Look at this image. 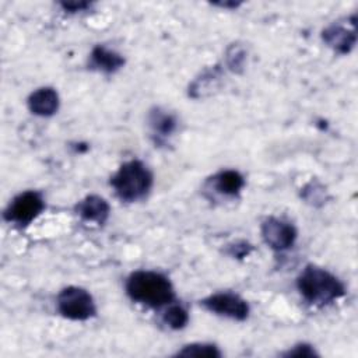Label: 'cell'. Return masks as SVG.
<instances>
[{
  "label": "cell",
  "instance_id": "ba28073f",
  "mask_svg": "<svg viewBox=\"0 0 358 358\" xmlns=\"http://www.w3.org/2000/svg\"><path fill=\"white\" fill-rule=\"evenodd\" d=\"M322 39L334 52L345 55L357 42L355 25L345 27L343 24H331L322 31Z\"/></svg>",
  "mask_w": 358,
  "mask_h": 358
},
{
  "label": "cell",
  "instance_id": "ac0fdd59",
  "mask_svg": "<svg viewBox=\"0 0 358 358\" xmlns=\"http://www.w3.org/2000/svg\"><path fill=\"white\" fill-rule=\"evenodd\" d=\"M60 6H62V8L64 11L77 13V11L87 10L91 4L88 1H63V3H60Z\"/></svg>",
  "mask_w": 358,
  "mask_h": 358
},
{
  "label": "cell",
  "instance_id": "5bb4252c",
  "mask_svg": "<svg viewBox=\"0 0 358 358\" xmlns=\"http://www.w3.org/2000/svg\"><path fill=\"white\" fill-rule=\"evenodd\" d=\"M162 319L168 327H171L173 330H179L187 324L189 313L182 305L169 303L168 309L164 312Z\"/></svg>",
  "mask_w": 358,
  "mask_h": 358
},
{
  "label": "cell",
  "instance_id": "5b68a950",
  "mask_svg": "<svg viewBox=\"0 0 358 358\" xmlns=\"http://www.w3.org/2000/svg\"><path fill=\"white\" fill-rule=\"evenodd\" d=\"M43 208L45 200L42 194L35 190H25L10 201L4 210V218L8 222L27 227L43 211Z\"/></svg>",
  "mask_w": 358,
  "mask_h": 358
},
{
  "label": "cell",
  "instance_id": "8fae6325",
  "mask_svg": "<svg viewBox=\"0 0 358 358\" xmlns=\"http://www.w3.org/2000/svg\"><path fill=\"white\" fill-rule=\"evenodd\" d=\"M124 66V57L113 49L96 45L90 55V67L101 73H115Z\"/></svg>",
  "mask_w": 358,
  "mask_h": 358
},
{
  "label": "cell",
  "instance_id": "2e32d148",
  "mask_svg": "<svg viewBox=\"0 0 358 358\" xmlns=\"http://www.w3.org/2000/svg\"><path fill=\"white\" fill-rule=\"evenodd\" d=\"M227 62H228V66L231 70L238 71L245 62V52L238 46L236 48L231 46V49L228 50V55H227Z\"/></svg>",
  "mask_w": 358,
  "mask_h": 358
},
{
  "label": "cell",
  "instance_id": "8992f818",
  "mask_svg": "<svg viewBox=\"0 0 358 358\" xmlns=\"http://www.w3.org/2000/svg\"><path fill=\"white\" fill-rule=\"evenodd\" d=\"M201 305L218 316L234 320H245L249 316L250 308L246 299L234 292H215L201 301Z\"/></svg>",
  "mask_w": 358,
  "mask_h": 358
},
{
  "label": "cell",
  "instance_id": "52a82bcc",
  "mask_svg": "<svg viewBox=\"0 0 358 358\" xmlns=\"http://www.w3.org/2000/svg\"><path fill=\"white\" fill-rule=\"evenodd\" d=\"M260 232L264 243L275 252L289 249L295 243L298 236L296 229L291 222L277 217L266 218L262 222Z\"/></svg>",
  "mask_w": 358,
  "mask_h": 358
},
{
  "label": "cell",
  "instance_id": "277c9868",
  "mask_svg": "<svg viewBox=\"0 0 358 358\" xmlns=\"http://www.w3.org/2000/svg\"><path fill=\"white\" fill-rule=\"evenodd\" d=\"M56 308L63 317L76 322L88 320L96 313L92 295L87 289L76 285L66 287L59 292Z\"/></svg>",
  "mask_w": 358,
  "mask_h": 358
},
{
  "label": "cell",
  "instance_id": "e0dca14e",
  "mask_svg": "<svg viewBox=\"0 0 358 358\" xmlns=\"http://www.w3.org/2000/svg\"><path fill=\"white\" fill-rule=\"evenodd\" d=\"M285 357H316L317 352L315 351V348L310 344L306 343H301L294 345L292 348H289L287 352H284Z\"/></svg>",
  "mask_w": 358,
  "mask_h": 358
},
{
  "label": "cell",
  "instance_id": "4fadbf2b",
  "mask_svg": "<svg viewBox=\"0 0 358 358\" xmlns=\"http://www.w3.org/2000/svg\"><path fill=\"white\" fill-rule=\"evenodd\" d=\"M148 124H150V127L152 129V131L155 134L166 137V136H171L176 130L178 120L168 110H164L161 108H155L148 115Z\"/></svg>",
  "mask_w": 358,
  "mask_h": 358
},
{
  "label": "cell",
  "instance_id": "3957f363",
  "mask_svg": "<svg viewBox=\"0 0 358 358\" xmlns=\"http://www.w3.org/2000/svg\"><path fill=\"white\" fill-rule=\"evenodd\" d=\"M152 183V172L138 159L123 162L110 178V186L115 194L126 203L143 200L150 193Z\"/></svg>",
  "mask_w": 358,
  "mask_h": 358
},
{
  "label": "cell",
  "instance_id": "7a4b0ae2",
  "mask_svg": "<svg viewBox=\"0 0 358 358\" xmlns=\"http://www.w3.org/2000/svg\"><path fill=\"white\" fill-rule=\"evenodd\" d=\"M296 288L302 298L312 305H327L345 294L344 284L334 274L313 264L299 273Z\"/></svg>",
  "mask_w": 358,
  "mask_h": 358
},
{
  "label": "cell",
  "instance_id": "9c48e42d",
  "mask_svg": "<svg viewBox=\"0 0 358 358\" xmlns=\"http://www.w3.org/2000/svg\"><path fill=\"white\" fill-rule=\"evenodd\" d=\"M74 210L83 221L94 222L96 225H103L110 214L109 203L98 194H90L84 197L76 204Z\"/></svg>",
  "mask_w": 358,
  "mask_h": 358
},
{
  "label": "cell",
  "instance_id": "7c38bea8",
  "mask_svg": "<svg viewBox=\"0 0 358 358\" xmlns=\"http://www.w3.org/2000/svg\"><path fill=\"white\" fill-rule=\"evenodd\" d=\"M245 186L243 176L235 169L220 171L213 176V189L225 197H235Z\"/></svg>",
  "mask_w": 358,
  "mask_h": 358
},
{
  "label": "cell",
  "instance_id": "ffe728a7",
  "mask_svg": "<svg viewBox=\"0 0 358 358\" xmlns=\"http://www.w3.org/2000/svg\"><path fill=\"white\" fill-rule=\"evenodd\" d=\"M215 6H220V7H222V8H236V7H239L241 6V3H215Z\"/></svg>",
  "mask_w": 358,
  "mask_h": 358
},
{
  "label": "cell",
  "instance_id": "6da1fadb",
  "mask_svg": "<svg viewBox=\"0 0 358 358\" xmlns=\"http://www.w3.org/2000/svg\"><path fill=\"white\" fill-rule=\"evenodd\" d=\"M127 295L137 303L150 308H162L175 298L172 282L166 275L151 270H137L127 277Z\"/></svg>",
  "mask_w": 358,
  "mask_h": 358
},
{
  "label": "cell",
  "instance_id": "d6986e66",
  "mask_svg": "<svg viewBox=\"0 0 358 358\" xmlns=\"http://www.w3.org/2000/svg\"><path fill=\"white\" fill-rule=\"evenodd\" d=\"M250 249H252V246L243 242V243H236L235 246H231V252L229 253L232 256H235V257H243V256H248Z\"/></svg>",
  "mask_w": 358,
  "mask_h": 358
},
{
  "label": "cell",
  "instance_id": "9a60e30c",
  "mask_svg": "<svg viewBox=\"0 0 358 358\" xmlns=\"http://www.w3.org/2000/svg\"><path fill=\"white\" fill-rule=\"evenodd\" d=\"M176 355L180 357H221V351L214 344L207 343H193L185 345L180 351H178Z\"/></svg>",
  "mask_w": 358,
  "mask_h": 358
},
{
  "label": "cell",
  "instance_id": "30bf717a",
  "mask_svg": "<svg viewBox=\"0 0 358 358\" xmlns=\"http://www.w3.org/2000/svg\"><path fill=\"white\" fill-rule=\"evenodd\" d=\"M27 105H28V109L34 115L42 116V117H49L59 110L60 98L55 88L42 87V88H38L34 92H31V95L28 96Z\"/></svg>",
  "mask_w": 358,
  "mask_h": 358
}]
</instances>
